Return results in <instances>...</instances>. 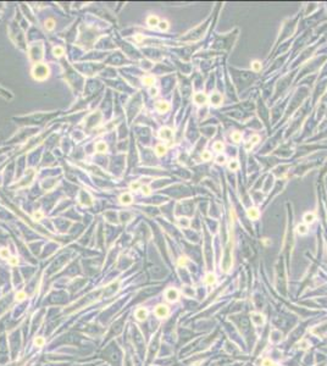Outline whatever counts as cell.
<instances>
[{
  "instance_id": "603a6c76",
  "label": "cell",
  "mask_w": 327,
  "mask_h": 366,
  "mask_svg": "<svg viewBox=\"0 0 327 366\" xmlns=\"http://www.w3.org/2000/svg\"><path fill=\"white\" fill-rule=\"evenodd\" d=\"M33 344H34L35 346H38V348H42V346L45 344V339H44L43 337H37V338L33 340Z\"/></svg>"
},
{
  "instance_id": "f546056e",
  "label": "cell",
  "mask_w": 327,
  "mask_h": 366,
  "mask_svg": "<svg viewBox=\"0 0 327 366\" xmlns=\"http://www.w3.org/2000/svg\"><path fill=\"white\" fill-rule=\"evenodd\" d=\"M189 220L187 218V217H181L179 218V226H182V227H188L189 226Z\"/></svg>"
},
{
  "instance_id": "52a82bcc",
  "label": "cell",
  "mask_w": 327,
  "mask_h": 366,
  "mask_svg": "<svg viewBox=\"0 0 327 366\" xmlns=\"http://www.w3.org/2000/svg\"><path fill=\"white\" fill-rule=\"evenodd\" d=\"M159 136L161 139H166V140H171L172 139V136H173V132L171 128L169 127H164L159 131Z\"/></svg>"
},
{
  "instance_id": "4316f807",
  "label": "cell",
  "mask_w": 327,
  "mask_h": 366,
  "mask_svg": "<svg viewBox=\"0 0 327 366\" xmlns=\"http://www.w3.org/2000/svg\"><path fill=\"white\" fill-rule=\"evenodd\" d=\"M54 27H55V21H54L52 18H49V20L45 21V28H46L48 31L54 29Z\"/></svg>"
},
{
  "instance_id": "8fae6325",
  "label": "cell",
  "mask_w": 327,
  "mask_h": 366,
  "mask_svg": "<svg viewBox=\"0 0 327 366\" xmlns=\"http://www.w3.org/2000/svg\"><path fill=\"white\" fill-rule=\"evenodd\" d=\"M156 109L159 112H167L170 110V104L167 101H158L156 103Z\"/></svg>"
},
{
  "instance_id": "f6af8a7d",
  "label": "cell",
  "mask_w": 327,
  "mask_h": 366,
  "mask_svg": "<svg viewBox=\"0 0 327 366\" xmlns=\"http://www.w3.org/2000/svg\"><path fill=\"white\" fill-rule=\"evenodd\" d=\"M264 243H265V244H268V241H267V238H265V239H264Z\"/></svg>"
},
{
  "instance_id": "d6a6232c",
  "label": "cell",
  "mask_w": 327,
  "mask_h": 366,
  "mask_svg": "<svg viewBox=\"0 0 327 366\" xmlns=\"http://www.w3.org/2000/svg\"><path fill=\"white\" fill-rule=\"evenodd\" d=\"M0 258H3V259H9V250L5 249V248L0 249Z\"/></svg>"
},
{
  "instance_id": "836d02e7",
  "label": "cell",
  "mask_w": 327,
  "mask_h": 366,
  "mask_svg": "<svg viewBox=\"0 0 327 366\" xmlns=\"http://www.w3.org/2000/svg\"><path fill=\"white\" fill-rule=\"evenodd\" d=\"M187 262H188V258H187V256H181V258L178 259V265L179 266H186Z\"/></svg>"
},
{
  "instance_id": "74e56055",
  "label": "cell",
  "mask_w": 327,
  "mask_h": 366,
  "mask_svg": "<svg viewBox=\"0 0 327 366\" xmlns=\"http://www.w3.org/2000/svg\"><path fill=\"white\" fill-rule=\"evenodd\" d=\"M262 366H277L274 361H271V360H268V359H265L264 361H262Z\"/></svg>"
},
{
  "instance_id": "d590c367",
  "label": "cell",
  "mask_w": 327,
  "mask_h": 366,
  "mask_svg": "<svg viewBox=\"0 0 327 366\" xmlns=\"http://www.w3.org/2000/svg\"><path fill=\"white\" fill-rule=\"evenodd\" d=\"M259 140H260V137H259L258 134H254V136L250 138V140H249V142H250L253 145H255V144H258V143H259Z\"/></svg>"
},
{
  "instance_id": "e0dca14e",
  "label": "cell",
  "mask_w": 327,
  "mask_h": 366,
  "mask_svg": "<svg viewBox=\"0 0 327 366\" xmlns=\"http://www.w3.org/2000/svg\"><path fill=\"white\" fill-rule=\"evenodd\" d=\"M215 282H216V276H215L214 273L210 272V273H208L206 276H205V283L208 286H212Z\"/></svg>"
},
{
  "instance_id": "2e32d148",
  "label": "cell",
  "mask_w": 327,
  "mask_h": 366,
  "mask_svg": "<svg viewBox=\"0 0 327 366\" xmlns=\"http://www.w3.org/2000/svg\"><path fill=\"white\" fill-rule=\"evenodd\" d=\"M166 150H167V148H166V146L164 145V144H159V145H156V148H155V153H156L158 156L165 155Z\"/></svg>"
},
{
  "instance_id": "d4e9b609",
  "label": "cell",
  "mask_w": 327,
  "mask_h": 366,
  "mask_svg": "<svg viewBox=\"0 0 327 366\" xmlns=\"http://www.w3.org/2000/svg\"><path fill=\"white\" fill-rule=\"evenodd\" d=\"M251 70L254 72H259L261 71V62L260 61H253L251 62Z\"/></svg>"
},
{
  "instance_id": "7bdbcfd3",
  "label": "cell",
  "mask_w": 327,
  "mask_h": 366,
  "mask_svg": "<svg viewBox=\"0 0 327 366\" xmlns=\"http://www.w3.org/2000/svg\"><path fill=\"white\" fill-rule=\"evenodd\" d=\"M134 39H136V40H137V42H142V40H143V39H144V37H143V35H142V34H137V35H136V38H134Z\"/></svg>"
},
{
  "instance_id": "7c38bea8",
  "label": "cell",
  "mask_w": 327,
  "mask_h": 366,
  "mask_svg": "<svg viewBox=\"0 0 327 366\" xmlns=\"http://www.w3.org/2000/svg\"><path fill=\"white\" fill-rule=\"evenodd\" d=\"M247 215H248V217L250 220H258L260 217V212H259V210L256 208H249L247 210Z\"/></svg>"
},
{
  "instance_id": "d6986e66",
  "label": "cell",
  "mask_w": 327,
  "mask_h": 366,
  "mask_svg": "<svg viewBox=\"0 0 327 366\" xmlns=\"http://www.w3.org/2000/svg\"><path fill=\"white\" fill-rule=\"evenodd\" d=\"M142 82L145 86H153L155 83V78L153 76H145V77L142 78Z\"/></svg>"
},
{
  "instance_id": "7402d4cb",
  "label": "cell",
  "mask_w": 327,
  "mask_h": 366,
  "mask_svg": "<svg viewBox=\"0 0 327 366\" xmlns=\"http://www.w3.org/2000/svg\"><path fill=\"white\" fill-rule=\"evenodd\" d=\"M95 149H97V152H99V153H104V152L107 149V146H106V144H105L104 142H99V143L95 144Z\"/></svg>"
},
{
  "instance_id": "9a60e30c",
  "label": "cell",
  "mask_w": 327,
  "mask_h": 366,
  "mask_svg": "<svg viewBox=\"0 0 327 366\" xmlns=\"http://www.w3.org/2000/svg\"><path fill=\"white\" fill-rule=\"evenodd\" d=\"M303 220H304L305 224H313V222L315 221V214H314V212H306V214L304 215Z\"/></svg>"
},
{
  "instance_id": "e575fe53",
  "label": "cell",
  "mask_w": 327,
  "mask_h": 366,
  "mask_svg": "<svg viewBox=\"0 0 327 366\" xmlns=\"http://www.w3.org/2000/svg\"><path fill=\"white\" fill-rule=\"evenodd\" d=\"M225 161H226V156H225V155H222V154L217 155V158H216V162H217V164L222 165V164H225Z\"/></svg>"
},
{
  "instance_id": "3957f363",
  "label": "cell",
  "mask_w": 327,
  "mask_h": 366,
  "mask_svg": "<svg viewBox=\"0 0 327 366\" xmlns=\"http://www.w3.org/2000/svg\"><path fill=\"white\" fill-rule=\"evenodd\" d=\"M154 313H155V315H156L159 319H164V317H166V316L169 315L170 310H169V306H167V305H165V304H159V305L155 308Z\"/></svg>"
},
{
  "instance_id": "b9f144b4",
  "label": "cell",
  "mask_w": 327,
  "mask_h": 366,
  "mask_svg": "<svg viewBox=\"0 0 327 366\" xmlns=\"http://www.w3.org/2000/svg\"><path fill=\"white\" fill-rule=\"evenodd\" d=\"M253 146H254V145H253V144H251L250 142H248V143L245 144V146H244V148H245V150H250V149H253Z\"/></svg>"
},
{
  "instance_id": "ab89813d",
  "label": "cell",
  "mask_w": 327,
  "mask_h": 366,
  "mask_svg": "<svg viewBox=\"0 0 327 366\" xmlns=\"http://www.w3.org/2000/svg\"><path fill=\"white\" fill-rule=\"evenodd\" d=\"M139 188H140V183H139V182H133V183H131V189L137 190V189H139Z\"/></svg>"
},
{
  "instance_id": "7a4b0ae2",
  "label": "cell",
  "mask_w": 327,
  "mask_h": 366,
  "mask_svg": "<svg viewBox=\"0 0 327 366\" xmlns=\"http://www.w3.org/2000/svg\"><path fill=\"white\" fill-rule=\"evenodd\" d=\"M232 266V239L228 242L226 250H225V256L222 260V268L225 272H228Z\"/></svg>"
},
{
  "instance_id": "4fadbf2b",
  "label": "cell",
  "mask_w": 327,
  "mask_h": 366,
  "mask_svg": "<svg viewBox=\"0 0 327 366\" xmlns=\"http://www.w3.org/2000/svg\"><path fill=\"white\" fill-rule=\"evenodd\" d=\"M132 200H133V198H132V195L128 194V193H124V194H122V195L120 196V201H121L122 204H124V205L131 204Z\"/></svg>"
},
{
  "instance_id": "44dd1931",
  "label": "cell",
  "mask_w": 327,
  "mask_h": 366,
  "mask_svg": "<svg viewBox=\"0 0 327 366\" xmlns=\"http://www.w3.org/2000/svg\"><path fill=\"white\" fill-rule=\"evenodd\" d=\"M231 138H232V140H233L234 143H239V142L242 140V133L238 132V131H236V132H233V133L231 134Z\"/></svg>"
},
{
  "instance_id": "277c9868",
  "label": "cell",
  "mask_w": 327,
  "mask_h": 366,
  "mask_svg": "<svg viewBox=\"0 0 327 366\" xmlns=\"http://www.w3.org/2000/svg\"><path fill=\"white\" fill-rule=\"evenodd\" d=\"M165 298H166L167 302L175 303V302H177L178 298H179V293H178V290L175 289V288H169V289L166 290V293H165Z\"/></svg>"
},
{
  "instance_id": "8d00e7d4",
  "label": "cell",
  "mask_w": 327,
  "mask_h": 366,
  "mask_svg": "<svg viewBox=\"0 0 327 366\" xmlns=\"http://www.w3.org/2000/svg\"><path fill=\"white\" fill-rule=\"evenodd\" d=\"M142 193H143L144 195H149V194L152 193V190H150V188H149L148 186H143V187H142Z\"/></svg>"
},
{
  "instance_id": "8992f818",
  "label": "cell",
  "mask_w": 327,
  "mask_h": 366,
  "mask_svg": "<svg viewBox=\"0 0 327 366\" xmlns=\"http://www.w3.org/2000/svg\"><path fill=\"white\" fill-rule=\"evenodd\" d=\"M193 100L196 105H204L208 103V95L205 93H203V92H198V93L194 94Z\"/></svg>"
},
{
  "instance_id": "9c48e42d",
  "label": "cell",
  "mask_w": 327,
  "mask_h": 366,
  "mask_svg": "<svg viewBox=\"0 0 327 366\" xmlns=\"http://www.w3.org/2000/svg\"><path fill=\"white\" fill-rule=\"evenodd\" d=\"M250 316H251V321L254 322V325L261 326V325L265 323V317L261 314H259V313H251Z\"/></svg>"
},
{
  "instance_id": "ba28073f",
  "label": "cell",
  "mask_w": 327,
  "mask_h": 366,
  "mask_svg": "<svg viewBox=\"0 0 327 366\" xmlns=\"http://www.w3.org/2000/svg\"><path fill=\"white\" fill-rule=\"evenodd\" d=\"M134 316H136V319L138 321H144L145 319H147V316H148V310L145 309V308H139V309L136 310Z\"/></svg>"
},
{
  "instance_id": "ffe728a7",
  "label": "cell",
  "mask_w": 327,
  "mask_h": 366,
  "mask_svg": "<svg viewBox=\"0 0 327 366\" xmlns=\"http://www.w3.org/2000/svg\"><path fill=\"white\" fill-rule=\"evenodd\" d=\"M228 169H230L231 171H237V170L239 169V164H238V161H237V160H231L230 164H228Z\"/></svg>"
},
{
  "instance_id": "484cf974",
  "label": "cell",
  "mask_w": 327,
  "mask_h": 366,
  "mask_svg": "<svg viewBox=\"0 0 327 366\" xmlns=\"http://www.w3.org/2000/svg\"><path fill=\"white\" fill-rule=\"evenodd\" d=\"M26 298H27V296H26V293H25V292H17V293H16V296H15L16 302H22V300H25Z\"/></svg>"
},
{
  "instance_id": "6da1fadb",
  "label": "cell",
  "mask_w": 327,
  "mask_h": 366,
  "mask_svg": "<svg viewBox=\"0 0 327 366\" xmlns=\"http://www.w3.org/2000/svg\"><path fill=\"white\" fill-rule=\"evenodd\" d=\"M33 78L37 81H44L49 77V67L44 64H35L32 70Z\"/></svg>"
},
{
  "instance_id": "5bb4252c",
  "label": "cell",
  "mask_w": 327,
  "mask_h": 366,
  "mask_svg": "<svg viewBox=\"0 0 327 366\" xmlns=\"http://www.w3.org/2000/svg\"><path fill=\"white\" fill-rule=\"evenodd\" d=\"M159 17L155 16V15H150L147 20V23L150 26V27H155V26H159Z\"/></svg>"
},
{
  "instance_id": "4dcf8cb0",
  "label": "cell",
  "mask_w": 327,
  "mask_h": 366,
  "mask_svg": "<svg viewBox=\"0 0 327 366\" xmlns=\"http://www.w3.org/2000/svg\"><path fill=\"white\" fill-rule=\"evenodd\" d=\"M202 159H203V161H209L210 159H211V153L210 152H208V150H204L203 153H202Z\"/></svg>"
},
{
  "instance_id": "ee69618b",
  "label": "cell",
  "mask_w": 327,
  "mask_h": 366,
  "mask_svg": "<svg viewBox=\"0 0 327 366\" xmlns=\"http://www.w3.org/2000/svg\"><path fill=\"white\" fill-rule=\"evenodd\" d=\"M156 94H158V89H156V88H152V89H150V95L155 97Z\"/></svg>"
},
{
  "instance_id": "5b68a950",
  "label": "cell",
  "mask_w": 327,
  "mask_h": 366,
  "mask_svg": "<svg viewBox=\"0 0 327 366\" xmlns=\"http://www.w3.org/2000/svg\"><path fill=\"white\" fill-rule=\"evenodd\" d=\"M42 45L39 44V45H35V46H33L32 49H31V59L33 60V61H38V60H40L42 59Z\"/></svg>"
},
{
  "instance_id": "1f68e13d",
  "label": "cell",
  "mask_w": 327,
  "mask_h": 366,
  "mask_svg": "<svg viewBox=\"0 0 327 366\" xmlns=\"http://www.w3.org/2000/svg\"><path fill=\"white\" fill-rule=\"evenodd\" d=\"M159 28H160L161 31H167V28H169V22H167V21H160V22H159Z\"/></svg>"
},
{
  "instance_id": "ac0fdd59",
  "label": "cell",
  "mask_w": 327,
  "mask_h": 366,
  "mask_svg": "<svg viewBox=\"0 0 327 366\" xmlns=\"http://www.w3.org/2000/svg\"><path fill=\"white\" fill-rule=\"evenodd\" d=\"M297 233L300 234V236L306 234V233H308V226H306V224H300V225H298V226H297Z\"/></svg>"
},
{
  "instance_id": "30bf717a",
  "label": "cell",
  "mask_w": 327,
  "mask_h": 366,
  "mask_svg": "<svg viewBox=\"0 0 327 366\" xmlns=\"http://www.w3.org/2000/svg\"><path fill=\"white\" fill-rule=\"evenodd\" d=\"M222 95L220 93H212L211 97H210V103L215 106H219L221 103H222Z\"/></svg>"
},
{
  "instance_id": "83f0119b",
  "label": "cell",
  "mask_w": 327,
  "mask_h": 366,
  "mask_svg": "<svg viewBox=\"0 0 327 366\" xmlns=\"http://www.w3.org/2000/svg\"><path fill=\"white\" fill-rule=\"evenodd\" d=\"M224 148H225V145L222 144V142H220V140L215 142V144H214V150L215 152H222Z\"/></svg>"
},
{
  "instance_id": "cb8c5ba5",
  "label": "cell",
  "mask_w": 327,
  "mask_h": 366,
  "mask_svg": "<svg viewBox=\"0 0 327 366\" xmlns=\"http://www.w3.org/2000/svg\"><path fill=\"white\" fill-rule=\"evenodd\" d=\"M64 52H65V50H64V48H61V46H55L52 49V54L55 55V56H62L64 55Z\"/></svg>"
},
{
  "instance_id": "f1b7e54d",
  "label": "cell",
  "mask_w": 327,
  "mask_h": 366,
  "mask_svg": "<svg viewBox=\"0 0 327 366\" xmlns=\"http://www.w3.org/2000/svg\"><path fill=\"white\" fill-rule=\"evenodd\" d=\"M33 218L35 220V221H40V220L43 218V212L40 211V210H37V211H34L33 212Z\"/></svg>"
},
{
  "instance_id": "60d3db41",
  "label": "cell",
  "mask_w": 327,
  "mask_h": 366,
  "mask_svg": "<svg viewBox=\"0 0 327 366\" xmlns=\"http://www.w3.org/2000/svg\"><path fill=\"white\" fill-rule=\"evenodd\" d=\"M299 348H302V349H308L309 348V342H306V340H302L300 343H299Z\"/></svg>"
},
{
  "instance_id": "f35d334b",
  "label": "cell",
  "mask_w": 327,
  "mask_h": 366,
  "mask_svg": "<svg viewBox=\"0 0 327 366\" xmlns=\"http://www.w3.org/2000/svg\"><path fill=\"white\" fill-rule=\"evenodd\" d=\"M9 264H10V265H14V266H15V265H17V264H19V259H17L16 256H12V258H9Z\"/></svg>"
}]
</instances>
